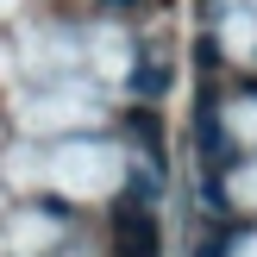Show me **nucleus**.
<instances>
[{
    "instance_id": "1",
    "label": "nucleus",
    "mask_w": 257,
    "mask_h": 257,
    "mask_svg": "<svg viewBox=\"0 0 257 257\" xmlns=\"http://www.w3.org/2000/svg\"><path fill=\"white\" fill-rule=\"evenodd\" d=\"M107 7H132V0H107Z\"/></svg>"
}]
</instances>
